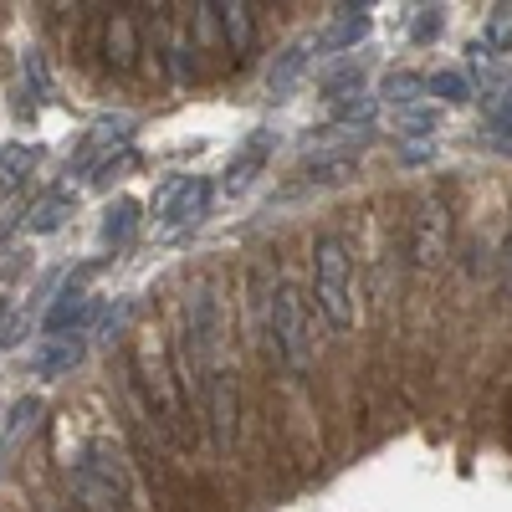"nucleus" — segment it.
<instances>
[{"label":"nucleus","instance_id":"423d86ee","mask_svg":"<svg viewBox=\"0 0 512 512\" xmlns=\"http://www.w3.org/2000/svg\"><path fill=\"white\" fill-rule=\"evenodd\" d=\"M210 16L221 21L231 57H236V62H246V57L256 52V11L246 6V0H221V6H210Z\"/></svg>","mask_w":512,"mask_h":512},{"label":"nucleus","instance_id":"ddd939ff","mask_svg":"<svg viewBox=\"0 0 512 512\" xmlns=\"http://www.w3.org/2000/svg\"><path fill=\"white\" fill-rule=\"evenodd\" d=\"M67 216H72V195H67V190H52V195H41V200L26 210V231H31V236H52Z\"/></svg>","mask_w":512,"mask_h":512},{"label":"nucleus","instance_id":"412c9836","mask_svg":"<svg viewBox=\"0 0 512 512\" xmlns=\"http://www.w3.org/2000/svg\"><path fill=\"white\" fill-rule=\"evenodd\" d=\"M497 272H502V292L512 297V226L502 236V251H497Z\"/></svg>","mask_w":512,"mask_h":512},{"label":"nucleus","instance_id":"f8f14e48","mask_svg":"<svg viewBox=\"0 0 512 512\" xmlns=\"http://www.w3.org/2000/svg\"><path fill=\"white\" fill-rule=\"evenodd\" d=\"M364 36H369V11H364V6H344V11L333 16V26L313 41V47H318V52H349V47H359Z\"/></svg>","mask_w":512,"mask_h":512},{"label":"nucleus","instance_id":"0eeeda50","mask_svg":"<svg viewBox=\"0 0 512 512\" xmlns=\"http://www.w3.org/2000/svg\"><path fill=\"white\" fill-rule=\"evenodd\" d=\"M267 154H272V128H256V134H251V139L231 154V164H226V190H231V195H241L256 175H262Z\"/></svg>","mask_w":512,"mask_h":512},{"label":"nucleus","instance_id":"f3484780","mask_svg":"<svg viewBox=\"0 0 512 512\" xmlns=\"http://www.w3.org/2000/svg\"><path fill=\"white\" fill-rule=\"evenodd\" d=\"M425 82H431V98H441V103H466V98H472L466 77H456V72H436V77H425Z\"/></svg>","mask_w":512,"mask_h":512},{"label":"nucleus","instance_id":"7ed1b4c3","mask_svg":"<svg viewBox=\"0 0 512 512\" xmlns=\"http://www.w3.org/2000/svg\"><path fill=\"white\" fill-rule=\"evenodd\" d=\"M267 323H272V354L282 369L303 374L313 364V333H308V303L292 282H277L267 297Z\"/></svg>","mask_w":512,"mask_h":512},{"label":"nucleus","instance_id":"2eb2a0df","mask_svg":"<svg viewBox=\"0 0 512 512\" xmlns=\"http://www.w3.org/2000/svg\"><path fill=\"white\" fill-rule=\"evenodd\" d=\"M425 93H431V82L415 77V72H395V77H384V88H379V98H390L400 108H415Z\"/></svg>","mask_w":512,"mask_h":512},{"label":"nucleus","instance_id":"aec40b11","mask_svg":"<svg viewBox=\"0 0 512 512\" xmlns=\"http://www.w3.org/2000/svg\"><path fill=\"white\" fill-rule=\"evenodd\" d=\"M410 36H415V41H436V36H441V11H436V6H420Z\"/></svg>","mask_w":512,"mask_h":512},{"label":"nucleus","instance_id":"9b49d317","mask_svg":"<svg viewBox=\"0 0 512 512\" xmlns=\"http://www.w3.org/2000/svg\"><path fill=\"white\" fill-rule=\"evenodd\" d=\"M354 169H359V149H328V154H313L303 169H297V180H303V185H344L349 175H354Z\"/></svg>","mask_w":512,"mask_h":512},{"label":"nucleus","instance_id":"4468645a","mask_svg":"<svg viewBox=\"0 0 512 512\" xmlns=\"http://www.w3.org/2000/svg\"><path fill=\"white\" fill-rule=\"evenodd\" d=\"M36 149L31 144H6L0 149V190H21L31 175H36Z\"/></svg>","mask_w":512,"mask_h":512},{"label":"nucleus","instance_id":"6e6552de","mask_svg":"<svg viewBox=\"0 0 512 512\" xmlns=\"http://www.w3.org/2000/svg\"><path fill=\"white\" fill-rule=\"evenodd\" d=\"M88 344H93V333H67V338H47V344L36 349V374L41 379H57V374H67L72 364H82V354H88Z\"/></svg>","mask_w":512,"mask_h":512},{"label":"nucleus","instance_id":"9d476101","mask_svg":"<svg viewBox=\"0 0 512 512\" xmlns=\"http://www.w3.org/2000/svg\"><path fill=\"white\" fill-rule=\"evenodd\" d=\"M139 216H144V205H139L134 195H118V200H108V205H103V226H98L103 246L123 251L128 241H134V231H139Z\"/></svg>","mask_w":512,"mask_h":512},{"label":"nucleus","instance_id":"f03ea898","mask_svg":"<svg viewBox=\"0 0 512 512\" xmlns=\"http://www.w3.org/2000/svg\"><path fill=\"white\" fill-rule=\"evenodd\" d=\"M313 303L323 313V323L333 333H349L359 323V303H354V256L338 236H318L313 246Z\"/></svg>","mask_w":512,"mask_h":512},{"label":"nucleus","instance_id":"6ab92c4d","mask_svg":"<svg viewBox=\"0 0 512 512\" xmlns=\"http://www.w3.org/2000/svg\"><path fill=\"white\" fill-rule=\"evenodd\" d=\"M487 118L502 128V134H512V88H497V93L487 98Z\"/></svg>","mask_w":512,"mask_h":512},{"label":"nucleus","instance_id":"39448f33","mask_svg":"<svg viewBox=\"0 0 512 512\" xmlns=\"http://www.w3.org/2000/svg\"><path fill=\"white\" fill-rule=\"evenodd\" d=\"M451 251V210L441 200H420L410 216V262L415 267H441Z\"/></svg>","mask_w":512,"mask_h":512},{"label":"nucleus","instance_id":"1a4fd4ad","mask_svg":"<svg viewBox=\"0 0 512 512\" xmlns=\"http://www.w3.org/2000/svg\"><path fill=\"white\" fill-rule=\"evenodd\" d=\"M103 62L113 67V72H128L139 62V26H134V16H108V26H103Z\"/></svg>","mask_w":512,"mask_h":512},{"label":"nucleus","instance_id":"f257e3e1","mask_svg":"<svg viewBox=\"0 0 512 512\" xmlns=\"http://www.w3.org/2000/svg\"><path fill=\"white\" fill-rule=\"evenodd\" d=\"M67 482H72V497L82 512H128V502H134L123 446L108 436H93L77 446V456L67 466Z\"/></svg>","mask_w":512,"mask_h":512},{"label":"nucleus","instance_id":"20e7f679","mask_svg":"<svg viewBox=\"0 0 512 512\" xmlns=\"http://www.w3.org/2000/svg\"><path fill=\"white\" fill-rule=\"evenodd\" d=\"M210 195H216V190H210V180H200V175H169L154 190V200H149V216H154V226L169 241H180V236H190L205 221Z\"/></svg>","mask_w":512,"mask_h":512},{"label":"nucleus","instance_id":"dca6fc26","mask_svg":"<svg viewBox=\"0 0 512 512\" xmlns=\"http://www.w3.org/2000/svg\"><path fill=\"white\" fill-rule=\"evenodd\" d=\"M482 47H487V52H512V0H502V6L487 11Z\"/></svg>","mask_w":512,"mask_h":512},{"label":"nucleus","instance_id":"a211bd4d","mask_svg":"<svg viewBox=\"0 0 512 512\" xmlns=\"http://www.w3.org/2000/svg\"><path fill=\"white\" fill-rule=\"evenodd\" d=\"M297 72H303V47H292V52L282 57V67H272V77H267L272 93H287V82H292Z\"/></svg>","mask_w":512,"mask_h":512},{"label":"nucleus","instance_id":"4be33fe9","mask_svg":"<svg viewBox=\"0 0 512 512\" xmlns=\"http://www.w3.org/2000/svg\"><path fill=\"white\" fill-rule=\"evenodd\" d=\"M6 313H11V297H0V323H6Z\"/></svg>","mask_w":512,"mask_h":512}]
</instances>
